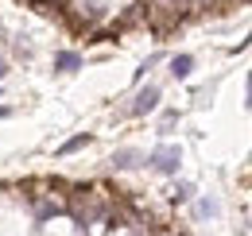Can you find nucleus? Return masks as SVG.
<instances>
[{"instance_id": "nucleus-11", "label": "nucleus", "mask_w": 252, "mask_h": 236, "mask_svg": "<svg viewBox=\"0 0 252 236\" xmlns=\"http://www.w3.org/2000/svg\"><path fill=\"white\" fill-rule=\"evenodd\" d=\"M8 113H12V109H8V105H0V117H8Z\"/></svg>"}, {"instance_id": "nucleus-12", "label": "nucleus", "mask_w": 252, "mask_h": 236, "mask_svg": "<svg viewBox=\"0 0 252 236\" xmlns=\"http://www.w3.org/2000/svg\"><path fill=\"white\" fill-rule=\"evenodd\" d=\"M249 105H252V74H249Z\"/></svg>"}, {"instance_id": "nucleus-3", "label": "nucleus", "mask_w": 252, "mask_h": 236, "mask_svg": "<svg viewBox=\"0 0 252 236\" xmlns=\"http://www.w3.org/2000/svg\"><path fill=\"white\" fill-rule=\"evenodd\" d=\"M140 163H148V155L136 148H121L117 155H113V167H121V171H128V167H140Z\"/></svg>"}, {"instance_id": "nucleus-1", "label": "nucleus", "mask_w": 252, "mask_h": 236, "mask_svg": "<svg viewBox=\"0 0 252 236\" xmlns=\"http://www.w3.org/2000/svg\"><path fill=\"white\" fill-rule=\"evenodd\" d=\"M179 159H183V151L175 148V144H163V148H156L148 155V163L156 167L159 175H175V171H179Z\"/></svg>"}, {"instance_id": "nucleus-4", "label": "nucleus", "mask_w": 252, "mask_h": 236, "mask_svg": "<svg viewBox=\"0 0 252 236\" xmlns=\"http://www.w3.org/2000/svg\"><path fill=\"white\" fill-rule=\"evenodd\" d=\"M78 66H82V55H74V51H59L55 55V70L59 74H74Z\"/></svg>"}, {"instance_id": "nucleus-8", "label": "nucleus", "mask_w": 252, "mask_h": 236, "mask_svg": "<svg viewBox=\"0 0 252 236\" xmlns=\"http://www.w3.org/2000/svg\"><path fill=\"white\" fill-rule=\"evenodd\" d=\"M190 194H194V186H190V182H183V186H179V190H175V198H179V202H187Z\"/></svg>"}, {"instance_id": "nucleus-2", "label": "nucleus", "mask_w": 252, "mask_h": 236, "mask_svg": "<svg viewBox=\"0 0 252 236\" xmlns=\"http://www.w3.org/2000/svg\"><path fill=\"white\" fill-rule=\"evenodd\" d=\"M156 105H159V89L156 86L140 89V93H136V101H132V117H148Z\"/></svg>"}, {"instance_id": "nucleus-5", "label": "nucleus", "mask_w": 252, "mask_h": 236, "mask_svg": "<svg viewBox=\"0 0 252 236\" xmlns=\"http://www.w3.org/2000/svg\"><path fill=\"white\" fill-rule=\"evenodd\" d=\"M190 70H194V59H190V55H175V59H171V78L183 82V78H190Z\"/></svg>"}, {"instance_id": "nucleus-9", "label": "nucleus", "mask_w": 252, "mask_h": 236, "mask_svg": "<svg viewBox=\"0 0 252 236\" xmlns=\"http://www.w3.org/2000/svg\"><path fill=\"white\" fill-rule=\"evenodd\" d=\"M198 213H202V217H210V213H218V206H214V202H202V206H198Z\"/></svg>"}, {"instance_id": "nucleus-10", "label": "nucleus", "mask_w": 252, "mask_h": 236, "mask_svg": "<svg viewBox=\"0 0 252 236\" xmlns=\"http://www.w3.org/2000/svg\"><path fill=\"white\" fill-rule=\"evenodd\" d=\"M4 74H8V62L0 59V82H4Z\"/></svg>"}, {"instance_id": "nucleus-7", "label": "nucleus", "mask_w": 252, "mask_h": 236, "mask_svg": "<svg viewBox=\"0 0 252 236\" xmlns=\"http://www.w3.org/2000/svg\"><path fill=\"white\" fill-rule=\"evenodd\" d=\"M163 8H171V12H187L190 8V0H159Z\"/></svg>"}, {"instance_id": "nucleus-6", "label": "nucleus", "mask_w": 252, "mask_h": 236, "mask_svg": "<svg viewBox=\"0 0 252 236\" xmlns=\"http://www.w3.org/2000/svg\"><path fill=\"white\" fill-rule=\"evenodd\" d=\"M90 140H94V136H86V132H82V136H74V140H66L63 148H59V155H70V151H82L86 144H90Z\"/></svg>"}]
</instances>
